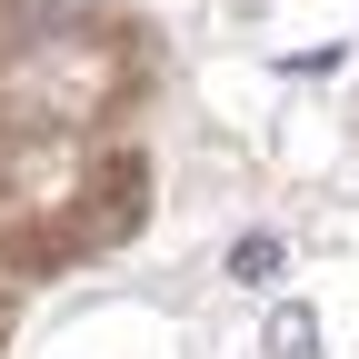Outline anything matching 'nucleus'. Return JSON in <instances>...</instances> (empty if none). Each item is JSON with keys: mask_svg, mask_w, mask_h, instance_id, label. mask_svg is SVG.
<instances>
[{"mask_svg": "<svg viewBox=\"0 0 359 359\" xmlns=\"http://www.w3.org/2000/svg\"><path fill=\"white\" fill-rule=\"evenodd\" d=\"M230 269H240V280H269V269H280V240H240Z\"/></svg>", "mask_w": 359, "mask_h": 359, "instance_id": "obj_1", "label": "nucleus"}]
</instances>
